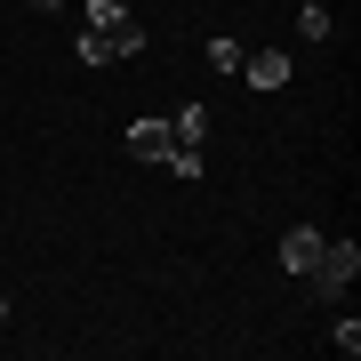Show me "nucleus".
Wrapping results in <instances>:
<instances>
[{
    "mask_svg": "<svg viewBox=\"0 0 361 361\" xmlns=\"http://www.w3.org/2000/svg\"><path fill=\"white\" fill-rule=\"evenodd\" d=\"M313 297H345L361 281V241H322V257H313Z\"/></svg>",
    "mask_w": 361,
    "mask_h": 361,
    "instance_id": "1",
    "label": "nucleus"
},
{
    "mask_svg": "<svg viewBox=\"0 0 361 361\" xmlns=\"http://www.w3.org/2000/svg\"><path fill=\"white\" fill-rule=\"evenodd\" d=\"M73 56H80V65H121V56H145V25H137V16H129V25H113V32H89V25H80Z\"/></svg>",
    "mask_w": 361,
    "mask_h": 361,
    "instance_id": "2",
    "label": "nucleus"
},
{
    "mask_svg": "<svg viewBox=\"0 0 361 361\" xmlns=\"http://www.w3.org/2000/svg\"><path fill=\"white\" fill-rule=\"evenodd\" d=\"M241 80H249V89H265V97L289 89V56H281V49H249V56H241Z\"/></svg>",
    "mask_w": 361,
    "mask_h": 361,
    "instance_id": "3",
    "label": "nucleus"
},
{
    "mask_svg": "<svg viewBox=\"0 0 361 361\" xmlns=\"http://www.w3.org/2000/svg\"><path fill=\"white\" fill-rule=\"evenodd\" d=\"M322 241H329L322 225H289V233H281V273H313V257H322Z\"/></svg>",
    "mask_w": 361,
    "mask_h": 361,
    "instance_id": "4",
    "label": "nucleus"
},
{
    "mask_svg": "<svg viewBox=\"0 0 361 361\" xmlns=\"http://www.w3.org/2000/svg\"><path fill=\"white\" fill-rule=\"evenodd\" d=\"M169 145H177V137H169V121H161V113L129 121V153H137V161H169Z\"/></svg>",
    "mask_w": 361,
    "mask_h": 361,
    "instance_id": "5",
    "label": "nucleus"
},
{
    "mask_svg": "<svg viewBox=\"0 0 361 361\" xmlns=\"http://www.w3.org/2000/svg\"><path fill=\"white\" fill-rule=\"evenodd\" d=\"M169 137L201 153V145H209V104H177V113H169Z\"/></svg>",
    "mask_w": 361,
    "mask_h": 361,
    "instance_id": "6",
    "label": "nucleus"
},
{
    "mask_svg": "<svg viewBox=\"0 0 361 361\" xmlns=\"http://www.w3.org/2000/svg\"><path fill=\"white\" fill-rule=\"evenodd\" d=\"M169 177H185V185H201V169H209V153H193V145H169Z\"/></svg>",
    "mask_w": 361,
    "mask_h": 361,
    "instance_id": "7",
    "label": "nucleus"
},
{
    "mask_svg": "<svg viewBox=\"0 0 361 361\" xmlns=\"http://www.w3.org/2000/svg\"><path fill=\"white\" fill-rule=\"evenodd\" d=\"M297 32H305V40H329V32H337V8H322V0H305V8H297Z\"/></svg>",
    "mask_w": 361,
    "mask_h": 361,
    "instance_id": "8",
    "label": "nucleus"
},
{
    "mask_svg": "<svg viewBox=\"0 0 361 361\" xmlns=\"http://www.w3.org/2000/svg\"><path fill=\"white\" fill-rule=\"evenodd\" d=\"M113 25H129V0H89V32H113Z\"/></svg>",
    "mask_w": 361,
    "mask_h": 361,
    "instance_id": "9",
    "label": "nucleus"
},
{
    "mask_svg": "<svg viewBox=\"0 0 361 361\" xmlns=\"http://www.w3.org/2000/svg\"><path fill=\"white\" fill-rule=\"evenodd\" d=\"M241 56H249L241 40H225V32H209V65H217V73H241Z\"/></svg>",
    "mask_w": 361,
    "mask_h": 361,
    "instance_id": "10",
    "label": "nucleus"
},
{
    "mask_svg": "<svg viewBox=\"0 0 361 361\" xmlns=\"http://www.w3.org/2000/svg\"><path fill=\"white\" fill-rule=\"evenodd\" d=\"M329 345H337V353H345V361L361 353V322H353V313H337V329H329Z\"/></svg>",
    "mask_w": 361,
    "mask_h": 361,
    "instance_id": "11",
    "label": "nucleus"
},
{
    "mask_svg": "<svg viewBox=\"0 0 361 361\" xmlns=\"http://www.w3.org/2000/svg\"><path fill=\"white\" fill-rule=\"evenodd\" d=\"M0 322H8V289H0Z\"/></svg>",
    "mask_w": 361,
    "mask_h": 361,
    "instance_id": "12",
    "label": "nucleus"
},
{
    "mask_svg": "<svg viewBox=\"0 0 361 361\" xmlns=\"http://www.w3.org/2000/svg\"><path fill=\"white\" fill-rule=\"evenodd\" d=\"M40 8H65V0H40Z\"/></svg>",
    "mask_w": 361,
    "mask_h": 361,
    "instance_id": "13",
    "label": "nucleus"
},
{
    "mask_svg": "<svg viewBox=\"0 0 361 361\" xmlns=\"http://www.w3.org/2000/svg\"><path fill=\"white\" fill-rule=\"evenodd\" d=\"M322 8H337V0H322Z\"/></svg>",
    "mask_w": 361,
    "mask_h": 361,
    "instance_id": "14",
    "label": "nucleus"
}]
</instances>
